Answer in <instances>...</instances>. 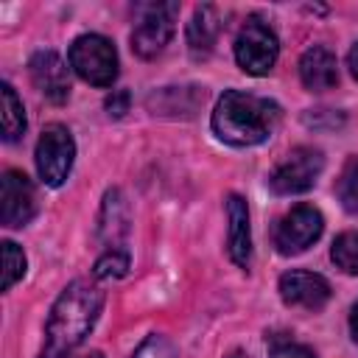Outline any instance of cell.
<instances>
[{
	"label": "cell",
	"instance_id": "6da1fadb",
	"mask_svg": "<svg viewBox=\"0 0 358 358\" xmlns=\"http://www.w3.org/2000/svg\"><path fill=\"white\" fill-rule=\"evenodd\" d=\"M103 308V291L90 280H73L50 308L42 358H64L90 336Z\"/></svg>",
	"mask_w": 358,
	"mask_h": 358
},
{
	"label": "cell",
	"instance_id": "7a4b0ae2",
	"mask_svg": "<svg viewBox=\"0 0 358 358\" xmlns=\"http://www.w3.org/2000/svg\"><path fill=\"white\" fill-rule=\"evenodd\" d=\"M282 120V109L277 101L243 92V90H227L213 109L210 126L215 137L235 148H249L266 143Z\"/></svg>",
	"mask_w": 358,
	"mask_h": 358
},
{
	"label": "cell",
	"instance_id": "3957f363",
	"mask_svg": "<svg viewBox=\"0 0 358 358\" xmlns=\"http://www.w3.org/2000/svg\"><path fill=\"white\" fill-rule=\"evenodd\" d=\"M67 64H70V70H76V76L81 81H87L92 87H112L120 73L115 42L101 34L76 36L70 45V53H67Z\"/></svg>",
	"mask_w": 358,
	"mask_h": 358
},
{
	"label": "cell",
	"instance_id": "277c9868",
	"mask_svg": "<svg viewBox=\"0 0 358 358\" xmlns=\"http://www.w3.org/2000/svg\"><path fill=\"white\" fill-rule=\"evenodd\" d=\"M232 50H235V62H238V67L243 73H249V76H266L277 64L280 42H277V34L271 31L268 22H263L260 17H249L241 25Z\"/></svg>",
	"mask_w": 358,
	"mask_h": 358
},
{
	"label": "cell",
	"instance_id": "5b68a950",
	"mask_svg": "<svg viewBox=\"0 0 358 358\" xmlns=\"http://www.w3.org/2000/svg\"><path fill=\"white\" fill-rule=\"evenodd\" d=\"M322 171H324V154L313 145H296L282 157V162L274 165V171L268 173V187L277 196L308 193L322 176Z\"/></svg>",
	"mask_w": 358,
	"mask_h": 358
},
{
	"label": "cell",
	"instance_id": "8992f818",
	"mask_svg": "<svg viewBox=\"0 0 358 358\" xmlns=\"http://www.w3.org/2000/svg\"><path fill=\"white\" fill-rule=\"evenodd\" d=\"M179 3H148L140 6V17L131 28V50L140 59H157L173 39Z\"/></svg>",
	"mask_w": 358,
	"mask_h": 358
},
{
	"label": "cell",
	"instance_id": "52a82bcc",
	"mask_svg": "<svg viewBox=\"0 0 358 358\" xmlns=\"http://www.w3.org/2000/svg\"><path fill=\"white\" fill-rule=\"evenodd\" d=\"M36 171L39 179L48 187H62L73 171V159H76V140L70 134L67 126L62 123H50L42 129L39 140H36Z\"/></svg>",
	"mask_w": 358,
	"mask_h": 358
},
{
	"label": "cell",
	"instance_id": "ba28073f",
	"mask_svg": "<svg viewBox=\"0 0 358 358\" xmlns=\"http://www.w3.org/2000/svg\"><path fill=\"white\" fill-rule=\"evenodd\" d=\"M324 232V215L313 204L291 207L274 227V246L280 255H299L310 249Z\"/></svg>",
	"mask_w": 358,
	"mask_h": 358
},
{
	"label": "cell",
	"instance_id": "9c48e42d",
	"mask_svg": "<svg viewBox=\"0 0 358 358\" xmlns=\"http://www.w3.org/2000/svg\"><path fill=\"white\" fill-rule=\"evenodd\" d=\"M36 210H39V201H36L34 182L17 168L3 171V179H0V224L8 227V229H20V227L31 224Z\"/></svg>",
	"mask_w": 358,
	"mask_h": 358
},
{
	"label": "cell",
	"instance_id": "30bf717a",
	"mask_svg": "<svg viewBox=\"0 0 358 358\" xmlns=\"http://www.w3.org/2000/svg\"><path fill=\"white\" fill-rule=\"evenodd\" d=\"M280 296L285 305L291 308H302V310H322L330 302V282L316 274V271H305V268H291L280 277Z\"/></svg>",
	"mask_w": 358,
	"mask_h": 358
},
{
	"label": "cell",
	"instance_id": "8fae6325",
	"mask_svg": "<svg viewBox=\"0 0 358 358\" xmlns=\"http://www.w3.org/2000/svg\"><path fill=\"white\" fill-rule=\"evenodd\" d=\"M28 76L50 103H64L70 98V67L56 50H36L28 62Z\"/></svg>",
	"mask_w": 358,
	"mask_h": 358
},
{
	"label": "cell",
	"instance_id": "7c38bea8",
	"mask_svg": "<svg viewBox=\"0 0 358 358\" xmlns=\"http://www.w3.org/2000/svg\"><path fill=\"white\" fill-rule=\"evenodd\" d=\"M227 252L235 266L249 268L252 263V227H249V207L243 196L229 193L227 196Z\"/></svg>",
	"mask_w": 358,
	"mask_h": 358
},
{
	"label": "cell",
	"instance_id": "4fadbf2b",
	"mask_svg": "<svg viewBox=\"0 0 358 358\" xmlns=\"http://www.w3.org/2000/svg\"><path fill=\"white\" fill-rule=\"evenodd\" d=\"M299 78L305 90L310 92H324L338 84V62L336 53L324 45H310L299 56Z\"/></svg>",
	"mask_w": 358,
	"mask_h": 358
},
{
	"label": "cell",
	"instance_id": "5bb4252c",
	"mask_svg": "<svg viewBox=\"0 0 358 358\" xmlns=\"http://www.w3.org/2000/svg\"><path fill=\"white\" fill-rule=\"evenodd\" d=\"M221 34V14L215 6L204 3L196 6L190 22H187V50L193 53V59H207L215 48V39Z\"/></svg>",
	"mask_w": 358,
	"mask_h": 358
},
{
	"label": "cell",
	"instance_id": "9a60e30c",
	"mask_svg": "<svg viewBox=\"0 0 358 358\" xmlns=\"http://www.w3.org/2000/svg\"><path fill=\"white\" fill-rule=\"evenodd\" d=\"M129 224H131V215H129V204L123 193L117 187L106 190L103 207H101V238L109 243V249H123Z\"/></svg>",
	"mask_w": 358,
	"mask_h": 358
},
{
	"label": "cell",
	"instance_id": "2e32d148",
	"mask_svg": "<svg viewBox=\"0 0 358 358\" xmlns=\"http://www.w3.org/2000/svg\"><path fill=\"white\" fill-rule=\"evenodd\" d=\"M0 109H3V140L17 143L25 134L28 120H25V106L8 81H3L0 87Z\"/></svg>",
	"mask_w": 358,
	"mask_h": 358
},
{
	"label": "cell",
	"instance_id": "e0dca14e",
	"mask_svg": "<svg viewBox=\"0 0 358 358\" xmlns=\"http://www.w3.org/2000/svg\"><path fill=\"white\" fill-rule=\"evenodd\" d=\"M333 190H336L338 204L350 215H358V157H347V162L341 165V173L336 179Z\"/></svg>",
	"mask_w": 358,
	"mask_h": 358
},
{
	"label": "cell",
	"instance_id": "ac0fdd59",
	"mask_svg": "<svg viewBox=\"0 0 358 358\" xmlns=\"http://www.w3.org/2000/svg\"><path fill=\"white\" fill-rule=\"evenodd\" d=\"M330 260L350 277H358V232H341L330 246Z\"/></svg>",
	"mask_w": 358,
	"mask_h": 358
},
{
	"label": "cell",
	"instance_id": "d6986e66",
	"mask_svg": "<svg viewBox=\"0 0 358 358\" xmlns=\"http://www.w3.org/2000/svg\"><path fill=\"white\" fill-rule=\"evenodd\" d=\"M28 260L14 241H3V291H11L25 277Z\"/></svg>",
	"mask_w": 358,
	"mask_h": 358
},
{
	"label": "cell",
	"instance_id": "ffe728a7",
	"mask_svg": "<svg viewBox=\"0 0 358 358\" xmlns=\"http://www.w3.org/2000/svg\"><path fill=\"white\" fill-rule=\"evenodd\" d=\"M129 271V252L126 249H106L92 268L95 280H117Z\"/></svg>",
	"mask_w": 358,
	"mask_h": 358
},
{
	"label": "cell",
	"instance_id": "44dd1931",
	"mask_svg": "<svg viewBox=\"0 0 358 358\" xmlns=\"http://www.w3.org/2000/svg\"><path fill=\"white\" fill-rule=\"evenodd\" d=\"M131 358H179V352H176V344L171 338H165L159 333H151L140 341V347L134 350Z\"/></svg>",
	"mask_w": 358,
	"mask_h": 358
},
{
	"label": "cell",
	"instance_id": "7402d4cb",
	"mask_svg": "<svg viewBox=\"0 0 358 358\" xmlns=\"http://www.w3.org/2000/svg\"><path fill=\"white\" fill-rule=\"evenodd\" d=\"M268 352H271V358H316V352L308 344L294 341L288 336H271L268 338Z\"/></svg>",
	"mask_w": 358,
	"mask_h": 358
},
{
	"label": "cell",
	"instance_id": "603a6c76",
	"mask_svg": "<svg viewBox=\"0 0 358 358\" xmlns=\"http://www.w3.org/2000/svg\"><path fill=\"white\" fill-rule=\"evenodd\" d=\"M129 92L126 90H112V95L106 98V109H109V115H115V117H120L126 109H129Z\"/></svg>",
	"mask_w": 358,
	"mask_h": 358
},
{
	"label": "cell",
	"instance_id": "cb8c5ba5",
	"mask_svg": "<svg viewBox=\"0 0 358 358\" xmlns=\"http://www.w3.org/2000/svg\"><path fill=\"white\" fill-rule=\"evenodd\" d=\"M347 67H350V73H352V78L358 81V42L350 48V53H347Z\"/></svg>",
	"mask_w": 358,
	"mask_h": 358
},
{
	"label": "cell",
	"instance_id": "d4e9b609",
	"mask_svg": "<svg viewBox=\"0 0 358 358\" xmlns=\"http://www.w3.org/2000/svg\"><path fill=\"white\" fill-rule=\"evenodd\" d=\"M350 333H352V338L358 344V302L352 305V313H350Z\"/></svg>",
	"mask_w": 358,
	"mask_h": 358
},
{
	"label": "cell",
	"instance_id": "484cf974",
	"mask_svg": "<svg viewBox=\"0 0 358 358\" xmlns=\"http://www.w3.org/2000/svg\"><path fill=\"white\" fill-rule=\"evenodd\" d=\"M64 358H103L98 350H90V352H70V355H64Z\"/></svg>",
	"mask_w": 358,
	"mask_h": 358
},
{
	"label": "cell",
	"instance_id": "4316f807",
	"mask_svg": "<svg viewBox=\"0 0 358 358\" xmlns=\"http://www.w3.org/2000/svg\"><path fill=\"white\" fill-rule=\"evenodd\" d=\"M227 358H246L243 352H232V355H227Z\"/></svg>",
	"mask_w": 358,
	"mask_h": 358
}]
</instances>
